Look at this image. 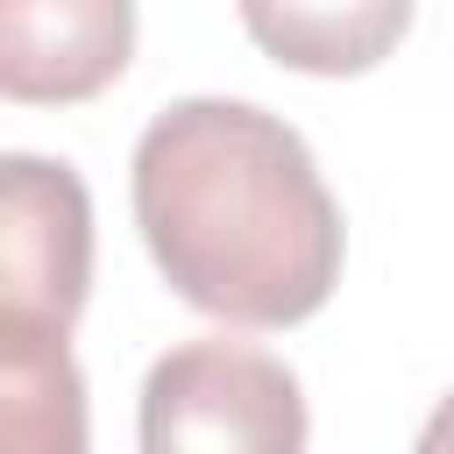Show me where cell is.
I'll return each instance as SVG.
<instances>
[{"instance_id":"obj_1","label":"cell","mask_w":454,"mask_h":454,"mask_svg":"<svg viewBox=\"0 0 454 454\" xmlns=\"http://www.w3.org/2000/svg\"><path fill=\"white\" fill-rule=\"evenodd\" d=\"M135 227L163 284L227 326L312 319L348 255L305 135L255 99H170L128 163Z\"/></svg>"},{"instance_id":"obj_2","label":"cell","mask_w":454,"mask_h":454,"mask_svg":"<svg viewBox=\"0 0 454 454\" xmlns=\"http://www.w3.org/2000/svg\"><path fill=\"white\" fill-rule=\"evenodd\" d=\"M142 454H305V390L255 340L199 333L149 362L135 404Z\"/></svg>"},{"instance_id":"obj_3","label":"cell","mask_w":454,"mask_h":454,"mask_svg":"<svg viewBox=\"0 0 454 454\" xmlns=\"http://www.w3.org/2000/svg\"><path fill=\"white\" fill-rule=\"evenodd\" d=\"M92 291V199L71 163L14 149L0 163V319L71 333Z\"/></svg>"},{"instance_id":"obj_4","label":"cell","mask_w":454,"mask_h":454,"mask_svg":"<svg viewBox=\"0 0 454 454\" xmlns=\"http://www.w3.org/2000/svg\"><path fill=\"white\" fill-rule=\"evenodd\" d=\"M135 57V0H0V92L78 106Z\"/></svg>"},{"instance_id":"obj_5","label":"cell","mask_w":454,"mask_h":454,"mask_svg":"<svg viewBox=\"0 0 454 454\" xmlns=\"http://www.w3.org/2000/svg\"><path fill=\"white\" fill-rule=\"evenodd\" d=\"M262 57L305 78H362L411 35L419 0H234Z\"/></svg>"},{"instance_id":"obj_6","label":"cell","mask_w":454,"mask_h":454,"mask_svg":"<svg viewBox=\"0 0 454 454\" xmlns=\"http://www.w3.org/2000/svg\"><path fill=\"white\" fill-rule=\"evenodd\" d=\"M0 454H92L85 376L64 333L0 319Z\"/></svg>"},{"instance_id":"obj_7","label":"cell","mask_w":454,"mask_h":454,"mask_svg":"<svg viewBox=\"0 0 454 454\" xmlns=\"http://www.w3.org/2000/svg\"><path fill=\"white\" fill-rule=\"evenodd\" d=\"M411 454H454V390H447V397L433 404V419L419 426V447H411Z\"/></svg>"}]
</instances>
